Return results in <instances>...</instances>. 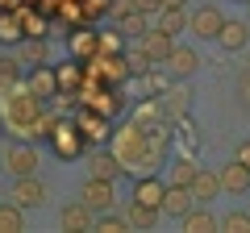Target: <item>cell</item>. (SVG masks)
<instances>
[{
  "label": "cell",
  "mask_w": 250,
  "mask_h": 233,
  "mask_svg": "<svg viewBox=\"0 0 250 233\" xmlns=\"http://www.w3.org/2000/svg\"><path fill=\"white\" fill-rule=\"evenodd\" d=\"M46 142H50L54 158H62V162H71V158H80V154H88V150H92L88 137H83V134H80V125H75V116H71V121L62 116L59 125L50 129V137H46Z\"/></svg>",
  "instance_id": "cell-1"
},
{
  "label": "cell",
  "mask_w": 250,
  "mask_h": 233,
  "mask_svg": "<svg viewBox=\"0 0 250 233\" xmlns=\"http://www.w3.org/2000/svg\"><path fill=\"white\" fill-rule=\"evenodd\" d=\"M88 71L100 83H125L134 75V67H129V54L121 50V54H96V58H88Z\"/></svg>",
  "instance_id": "cell-2"
},
{
  "label": "cell",
  "mask_w": 250,
  "mask_h": 233,
  "mask_svg": "<svg viewBox=\"0 0 250 233\" xmlns=\"http://www.w3.org/2000/svg\"><path fill=\"white\" fill-rule=\"evenodd\" d=\"M75 125H80V134L88 137V146H104L108 137H113V116L96 113V108H88V104L75 108Z\"/></svg>",
  "instance_id": "cell-3"
},
{
  "label": "cell",
  "mask_w": 250,
  "mask_h": 233,
  "mask_svg": "<svg viewBox=\"0 0 250 233\" xmlns=\"http://www.w3.org/2000/svg\"><path fill=\"white\" fill-rule=\"evenodd\" d=\"M38 167V150L34 142H25V137H13L9 150H4V171H9L13 179H21V175H34Z\"/></svg>",
  "instance_id": "cell-4"
},
{
  "label": "cell",
  "mask_w": 250,
  "mask_h": 233,
  "mask_svg": "<svg viewBox=\"0 0 250 233\" xmlns=\"http://www.w3.org/2000/svg\"><path fill=\"white\" fill-rule=\"evenodd\" d=\"M80 200L92 208V213H108V208H117L113 179H104V175H88V183L80 188Z\"/></svg>",
  "instance_id": "cell-5"
},
{
  "label": "cell",
  "mask_w": 250,
  "mask_h": 233,
  "mask_svg": "<svg viewBox=\"0 0 250 233\" xmlns=\"http://www.w3.org/2000/svg\"><path fill=\"white\" fill-rule=\"evenodd\" d=\"M67 54L71 58H96L100 54V29H92V25H75V29H67Z\"/></svg>",
  "instance_id": "cell-6"
},
{
  "label": "cell",
  "mask_w": 250,
  "mask_h": 233,
  "mask_svg": "<svg viewBox=\"0 0 250 233\" xmlns=\"http://www.w3.org/2000/svg\"><path fill=\"white\" fill-rule=\"evenodd\" d=\"M221 25H225V13L217 9V4H200V9L188 17V29H192L196 38H217Z\"/></svg>",
  "instance_id": "cell-7"
},
{
  "label": "cell",
  "mask_w": 250,
  "mask_h": 233,
  "mask_svg": "<svg viewBox=\"0 0 250 233\" xmlns=\"http://www.w3.org/2000/svg\"><path fill=\"white\" fill-rule=\"evenodd\" d=\"M59 225L71 233H92V225H96V213H92L83 200H71V204L59 208Z\"/></svg>",
  "instance_id": "cell-8"
},
{
  "label": "cell",
  "mask_w": 250,
  "mask_h": 233,
  "mask_svg": "<svg viewBox=\"0 0 250 233\" xmlns=\"http://www.w3.org/2000/svg\"><path fill=\"white\" fill-rule=\"evenodd\" d=\"M196 204H200V200H196V192H192V188H184V183H167V200H163V213H167V216L184 221Z\"/></svg>",
  "instance_id": "cell-9"
},
{
  "label": "cell",
  "mask_w": 250,
  "mask_h": 233,
  "mask_svg": "<svg viewBox=\"0 0 250 233\" xmlns=\"http://www.w3.org/2000/svg\"><path fill=\"white\" fill-rule=\"evenodd\" d=\"M25 83H29V92H34L38 100H54V96L62 92V88H59V71H54L50 63H38L34 71H29Z\"/></svg>",
  "instance_id": "cell-10"
},
{
  "label": "cell",
  "mask_w": 250,
  "mask_h": 233,
  "mask_svg": "<svg viewBox=\"0 0 250 233\" xmlns=\"http://www.w3.org/2000/svg\"><path fill=\"white\" fill-rule=\"evenodd\" d=\"M134 42L142 46V50L150 54V58H154L159 67L167 63V58H171V50H175V38H171V34H163L159 25H154V29H146V34H142V38H134Z\"/></svg>",
  "instance_id": "cell-11"
},
{
  "label": "cell",
  "mask_w": 250,
  "mask_h": 233,
  "mask_svg": "<svg viewBox=\"0 0 250 233\" xmlns=\"http://www.w3.org/2000/svg\"><path fill=\"white\" fill-rule=\"evenodd\" d=\"M121 171H125L121 154L104 150V146H92V150H88V175H104V179H117Z\"/></svg>",
  "instance_id": "cell-12"
},
{
  "label": "cell",
  "mask_w": 250,
  "mask_h": 233,
  "mask_svg": "<svg viewBox=\"0 0 250 233\" xmlns=\"http://www.w3.org/2000/svg\"><path fill=\"white\" fill-rule=\"evenodd\" d=\"M13 200L21 208H42L46 204V183L34 179V175H21V179H13Z\"/></svg>",
  "instance_id": "cell-13"
},
{
  "label": "cell",
  "mask_w": 250,
  "mask_h": 233,
  "mask_svg": "<svg viewBox=\"0 0 250 233\" xmlns=\"http://www.w3.org/2000/svg\"><path fill=\"white\" fill-rule=\"evenodd\" d=\"M163 67H167V75H171V79H188V75H196L200 54L192 50V46H175V50H171V58H167Z\"/></svg>",
  "instance_id": "cell-14"
},
{
  "label": "cell",
  "mask_w": 250,
  "mask_h": 233,
  "mask_svg": "<svg viewBox=\"0 0 250 233\" xmlns=\"http://www.w3.org/2000/svg\"><path fill=\"white\" fill-rule=\"evenodd\" d=\"M221 188L229 192V196H246L250 192V167L242 158H233V162L221 167Z\"/></svg>",
  "instance_id": "cell-15"
},
{
  "label": "cell",
  "mask_w": 250,
  "mask_h": 233,
  "mask_svg": "<svg viewBox=\"0 0 250 233\" xmlns=\"http://www.w3.org/2000/svg\"><path fill=\"white\" fill-rule=\"evenodd\" d=\"M54 71H59V88H62V92H83V83H88V75H92L83 58H71V63H59Z\"/></svg>",
  "instance_id": "cell-16"
},
{
  "label": "cell",
  "mask_w": 250,
  "mask_h": 233,
  "mask_svg": "<svg viewBox=\"0 0 250 233\" xmlns=\"http://www.w3.org/2000/svg\"><path fill=\"white\" fill-rule=\"evenodd\" d=\"M80 104L96 108V113H104V116H117V113L125 108V100L117 96V88H113V83H100V96H83V92H80Z\"/></svg>",
  "instance_id": "cell-17"
},
{
  "label": "cell",
  "mask_w": 250,
  "mask_h": 233,
  "mask_svg": "<svg viewBox=\"0 0 250 233\" xmlns=\"http://www.w3.org/2000/svg\"><path fill=\"white\" fill-rule=\"evenodd\" d=\"M25 42V25H21V13L17 9H0V46H17Z\"/></svg>",
  "instance_id": "cell-18"
},
{
  "label": "cell",
  "mask_w": 250,
  "mask_h": 233,
  "mask_svg": "<svg viewBox=\"0 0 250 233\" xmlns=\"http://www.w3.org/2000/svg\"><path fill=\"white\" fill-rule=\"evenodd\" d=\"M134 200H142V204H150V208H163V200H167V183L154 179V175H142V179L134 183Z\"/></svg>",
  "instance_id": "cell-19"
},
{
  "label": "cell",
  "mask_w": 250,
  "mask_h": 233,
  "mask_svg": "<svg viewBox=\"0 0 250 233\" xmlns=\"http://www.w3.org/2000/svg\"><path fill=\"white\" fill-rule=\"evenodd\" d=\"M192 192H196L200 204H213V200L225 192V188H221V171H205V167H200V175L192 179Z\"/></svg>",
  "instance_id": "cell-20"
},
{
  "label": "cell",
  "mask_w": 250,
  "mask_h": 233,
  "mask_svg": "<svg viewBox=\"0 0 250 233\" xmlns=\"http://www.w3.org/2000/svg\"><path fill=\"white\" fill-rule=\"evenodd\" d=\"M217 42H221V50H242V46L250 42V25L246 21H225L221 25V34H217Z\"/></svg>",
  "instance_id": "cell-21"
},
{
  "label": "cell",
  "mask_w": 250,
  "mask_h": 233,
  "mask_svg": "<svg viewBox=\"0 0 250 233\" xmlns=\"http://www.w3.org/2000/svg\"><path fill=\"white\" fill-rule=\"evenodd\" d=\"M179 225H184V233H217V229H221V221H217V216L208 213L205 204H200V208H192V213H188Z\"/></svg>",
  "instance_id": "cell-22"
},
{
  "label": "cell",
  "mask_w": 250,
  "mask_h": 233,
  "mask_svg": "<svg viewBox=\"0 0 250 233\" xmlns=\"http://www.w3.org/2000/svg\"><path fill=\"white\" fill-rule=\"evenodd\" d=\"M17 58L25 67H38V63H50V46H46V38H25V42L17 46Z\"/></svg>",
  "instance_id": "cell-23"
},
{
  "label": "cell",
  "mask_w": 250,
  "mask_h": 233,
  "mask_svg": "<svg viewBox=\"0 0 250 233\" xmlns=\"http://www.w3.org/2000/svg\"><path fill=\"white\" fill-rule=\"evenodd\" d=\"M159 213L163 208H150V204H142V200H129V204H125V216H129L134 229H154V225H159Z\"/></svg>",
  "instance_id": "cell-24"
},
{
  "label": "cell",
  "mask_w": 250,
  "mask_h": 233,
  "mask_svg": "<svg viewBox=\"0 0 250 233\" xmlns=\"http://www.w3.org/2000/svg\"><path fill=\"white\" fill-rule=\"evenodd\" d=\"M117 25H121L125 38H142L146 29H150V13H142V9L134 4L129 13H121V17H117Z\"/></svg>",
  "instance_id": "cell-25"
},
{
  "label": "cell",
  "mask_w": 250,
  "mask_h": 233,
  "mask_svg": "<svg viewBox=\"0 0 250 233\" xmlns=\"http://www.w3.org/2000/svg\"><path fill=\"white\" fill-rule=\"evenodd\" d=\"M134 229V225H129V216H117L113 208H108V213H96V225H92V233H129Z\"/></svg>",
  "instance_id": "cell-26"
},
{
  "label": "cell",
  "mask_w": 250,
  "mask_h": 233,
  "mask_svg": "<svg viewBox=\"0 0 250 233\" xmlns=\"http://www.w3.org/2000/svg\"><path fill=\"white\" fill-rule=\"evenodd\" d=\"M21 25H25V38H46L50 34V21H46V13H34V9H25L21 4Z\"/></svg>",
  "instance_id": "cell-27"
},
{
  "label": "cell",
  "mask_w": 250,
  "mask_h": 233,
  "mask_svg": "<svg viewBox=\"0 0 250 233\" xmlns=\"http://www.w3.org/2000/svg\"><path fill=\"white\" fill-rule=\"evenodd\" d=\"M200 175V162L192 158V154H184V158L171 167V183H184V188H192V179Z\"/></svg>",
  "instance_id": "cell-28"
},
{
  "label": "cell",
  "mask_w": 250,
  "mask_h": 233,
  "mask_svg": "<svg viewBox=\"0 0 250 233\" xmlns=\"http://www.w3.org/2000/svg\"><path fill=\"white\" fill-rule=\"evenodd\" d=\"M25 221H21V204L9 200V204H0V233H21Z\"/></svg>",
  "instance_id": "cell-29"
},
{
  "label": "cell",
  "mask_w": 250,
  "mask_h": 233,
  "mask_svg": "<svg viewBox=\"0 0 250 233\" xmlns=\"http://www.w3.org/2000/svg\"><path fill=\"white\" fill-rule=\"evenodd\" d=\"M159 29H163V34H171V38L184 34V29H188V13L184 9H163L159 13Z\"/></svg>",
  "instance_id": "cell-30"
},
{
  "label": "cell",
  "mask_w": 250,
  "mask_h": 233,
  "mask_svg": "<svg viewBox=\"0 0 250 233\" xmlns=\"http://www.w3.org/2000/svg\"><path fill=\"white\" fill-rule=\"evenodd\" d=\"M21 67H25V63H21L17 54H0V83L17 88V83H21Z\"/></svg>",
  "instance_id": "cell-31"
},
{
  "label": "cell",
  "mask_w": 250,
  "mask_h": 233,
  "mask_svg": "<svg viewBox=\"0 0 250 233\" xmlns=\"http://www.w3.org/2000/svg\"><path fill=\"white\" fill-rule=\"evenodd\" d=\"M125 42H129V38L121 34V25L117 29H100V54H121Z\"/></svg>",
  "instance_id": "cell-32"
},
{
  "label": "cell",
  "mask_w": 250,
  "mask_h": 233,
  "mask_svg": "<svg viewBox=\"0 0 250 233\" xmlns=\"http://www.w3.org/2000/svg\"><path fill=\"white\" fill-rule=\"evenodd\" d=\"M221 229L225 233H250V213H233L229 208V213L221 216Z\"/></svg>",
  "instance_id": "cell-33"
},
{
  "label": "cell",
  "mask_w": 250,
  "mask_h": 233,
  "mask_svg": "<svg viewBox=\"0 0 250 233\" xmlns=\"http://www.w3.org/2000/svg\"><path fill=\"white\" fill-rule=\"evenodd\" d=\"M184 104H188V92H184V88H171V108L184 113Z\"/></svg>",
  "instance_id": "cell-34"
},
{
  "label": "cell",
  "mask_w": 250,
  "mask_h": 233,
  "mask_svg": "<svg viewBox=\"0 0 250 233\" xmlns=\"http://www.w3.org/2000/svg\"><path fill=\"white\" fill-rule=\"evenodd\" d=\"M134 4L142 13H150V17H154V13H163V0H134Z\"/></svg>",
  "instance_id": "cell-35"
},
{
  "label": "cell",
  "mask_w": 250,
  "mask_h": 233,
  "mask_svg": "<svg viewBox=\"0 0 250 233\" xmlns=\"http://www.w3.org/2000/svg\"><path fill=\"white\" fill-rule=\"evenodd\" d=\"M233 158H242V162L250 167V137H242V142H238V150H233Z\"/></svg>",
  "instance_id": "cell-36"
},
{
  "label": "cell",
  "mask_w": 250,
  "mask_h": 233,
  "mask_svg": "<svg viewBox=\"0 0 250 233\" xmlns=\"http://www.w3.org/2000/svg\"><path fill=\"white\" fill-rule=\"evenodd\" d=\"M142 79H146V92H159V88H163V83H167V79H163V75H150V71H146V75H142Z\"/></svg>",
  "instance_id": "cell-37"
},
{
  "label": "cell",
  "mask_w": 250,
  "mask_h": 233,
  "mask_svg": "<svg viewBox=\"0 0 250 233\" xmlns=\"http://www.w3.org/2000/svg\"><path fill=\"white\" fill-rule=\"evenodd\" d=\"M188 0H163V9H184Z\"/></svg>",
  "instance_id": "cell-38"
},
{
  "label": "cell",
  "mask_w": 250,
  "mask_h": 233,
  "mask_svg": "<svg viewBox=\"0 0 250 233\" xmlns=\"http://www.w3.org/2000/svg\"><path fill=\"white\" fill-rule=\"evenodd\" d=\"M0 9H21L17 0H0Z\"/></svg>",
  "instance_id": "cell-39"
}]
</instances>
